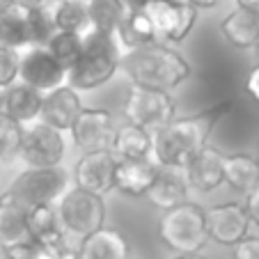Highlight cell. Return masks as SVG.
Returning a JSON list of instances; mask_svg holds the SVG:
<instances>
[{"instance_id":"cell-1","label":"cell","mask_w":259,"mask_h":259,"mask_svg":"<svg viewBox=\"0 0 259 259\" xmlns=\"http://www.w3.org/2000/svg\"><path fill=\"white\" fill-rule=\"evenodd\" d=\"M232 101H220L188 117H175L170 124L152 133V154L158 165L184 167L186 161L209 142L215 124L227 115Z\"/></svg>"},{"instance_id":"cell-2","label":"cell","mask_w":259,"mask_h":259,"mask_svg":"<svg viewBox=\"0 0 259 259\" xmlns=\"http://www.w3.org/2000/svg\"><path fill=\"white\" fill-rule=\"evenodd\" d=\"M119 67L126 71L133 85L163 90V92H170L191 78L188 60L175 49L158 44V41H152L140 49H131L122 58Z\"/></svg>"},{"instance_id":"cell-3","label":"cell","mask_w":259,"mask_h":259,"mask_svg":"<svg viewBox=\"0 0 259 259\" xmlns=\"http://www.w3.org/2000/svg\"><path fill=\"white\" fill-rule=\"evenodd\" d=\"M122 55L115 41V34L88 30L83 32V49L78 60L67 69V83L78 92L97 90L115 76Z\"/></svg>"},{"instance_id":"cell-4","label":"cell","mask_w":259,"mask_h":259,"mask_svg":"<svg viewBox=\"0 0 259 259\" xmlns=\"http://www.w3.org/2000/svg\"><path fill=\"white\" fill-rule=\"evenodd\" d=\"M158 236L167 248L179 254L200 252L209 239L204 209L188 200L165 209L158 220Z\"/></svg>"},{"instance_id":"cell-5","label":"cell","mask_w":259,"mask_h":259,"mask_svg":"<svg viewBox=\"0 0 259 259\" xmlns=\"http://www.w3.org/2000/svg\"><path fill=\"white\" fill-rule=\"evenodd\" d=\"M55 209H58V218L62 223L64 234L78 236V239L103 227V220H106L103 195L83 191L78 186L64 191L60 195V204Z\"/></svg>"},{"instance_id":"cell-6","label":"cell","mask_w":259,"mask_h":259,"mask_svg":"<svg viewBox=\"0 0 259 259\" xmlns=\"http://www.w3.org/2000/svg\"><path fill=\"white\" fill-rule=\"evenodd\" d=\"M67 191V172L60 165L53 167H28L10 186V195L30 209L37 204H53Z\"/></svg>"},{"instance_id":"cell-7","label":"cell","mask_w":259,"mask_h":259,"mask_svg":"<svg viewBox=\"0 0 259 259\" xmlns=\"http://www.w3.org/2000/svg\"><path fill=\"white\" fill-rule=\"evenodd\" d=\"M124 115L131 124H138L149 133H156L158 128H163L177 117V103L170 92L133 85L124 103Z\"/></svg>"},{"instance_id":"cell-8","label":"cell","mask_w":259,"mask_h":259,"mask_svg":"<svg viewBox=\"0 0 259 259\" xmlns=\"http://www.w3.org/2000/svg\"><path fill=\"white\" fill-rule=\"evenodd\" d=\"M138 10L152 21L158 39L167 41L186 39L197 21V10L186 0H145Z\"/></svg>"},{"instance_id":"cell-9","label":"cell","mask_w":259,"mask_h":259,"mask_svg":"<svg viewBox=\"0 0 259 259\" xmlns=\"http://www.w3.org/2000/svg\"><path fill=\"white\" fill-rule=\"evenodd\" d=\"M19 154L28 167H53L64 158V138L62 131L46 122H30L23 128Z\"/></svg>"},{"instance_id":"cell-10","label":"cell","mask_w":259,"mask_h":259,"mask_svg":"<svg viewBox=\"0 0 259 259\" xmlns=\"http://www.w3.org/2000/svg\"><path fill=\"white\" fill-rule=\"evenodd\" d=\"M206 215V236L218 245H236L243 236H248L250 215L241 202H227V204L211 206L204 211Z\"/></svg>"},{"instance_id":"cell-11","label":"cell","mask_w":259,"mask_h":259,"mask_svg":"<svg viewBox=\"0 0 259 259\" xmlns=\"http://www.w3.org/2000/svg\"><path fill=\"white\" fill-rule=\"evenodd\" d=\"M19 80L34 90H39V92H49L58 85H64L67 69L49 53L46 46H32L30 51H25L21 55Z\"/></svg>"},{"instance_id":"cell-12","label":"cell","mask_w":259,"mask_h":259,"mask_svg":"<svg viewBox=\"0 0 259 259\" xmlns=\"http://www.w3.org/2000/svg\"><path fill=\"white\" fill-rule=\"evenodd\" d=\"M73 145L83 152H101L113 145V115L103 108H83L76 122L71 124Z\"/></svg>"},{"instance_id":"cell-13","label":"cell","mask_w":259,"mask_h":259,"mask_svg":"<svg viewBox=\"0 0 259 259\" xmlns=\"http://www.w3.org/2000/svg\"><path fill=\"white\" fill-rule=\"evenodd\" d=\"M115 165H117V156L110 149L83 152L73 167L76 186L97 195H106L115 188Z\"/></svg>"},{"instance_id":"cell-14","label":"cell","mask_w":259,"mask_h":259,"mask_svg":"<svg viewBox=\"0 0 259 259\" xmlns=\"http://www.w3.org/2000/svg\"><path fill=\"white\" fill-rule=\"evenodd\" d=\"M80 110H83V101L78 97V90H73L71 85H58L41 97L39 119L55 126L58 131H69Z\"/></svg>"},{"instance_id":"cell-15","label":"cell","mask_w":259,"mask_h":259,"mask_svg":"<svg viewBox=\"0 0 259 259\" xmlns=\"http://www.w3.org/2000/svg\"><path fill=\"white\" fill-rule=\"evenodd\" d=\"M223 163H225V156L215 147L204 145L202 149H197L184 165L188 186L200 193L215 191L223 184Z\"/></svg>"},{"instance_id":"cell-16","label":"cell","mask_w":259,"mask_h":259,"mask_svg":"<svg viewBox=\"0 0 259 259\" xmlns=\"http://www.w3.org/2000/svg\"><path fill=\"white\" fill-rule=\"evenodd\" d=\"M0 46H32V3L16 0L0 10Z\"/></svg>"},{"instance_id":"cell-17","label":"cell","mask_w":259,"mask_h":259,"mask_svg":"<svg viewBox=\"0 0 259 259\" xmlns=\"http://www.w3.org/2000/svg\"><path fill=\"white\" fill-rule=\"evenodd\" d=\"M158 172V163L149 158H117L115 165V191L128 197H145L154 177Z\"/></svg>"},{"instance_id":"cell-18","label":"cell","mask_w":259,"mask_h":259,"mask_svg":"<svg viewBox=\"0 0 259 259\" xmlns=\"http://www.w3.org/2000/svg\"><path fill=\"white\" fill-rule=\"evenodd\" d=\"M188 181L184 175V167H167V165H158V172L154 177L152 186L147 191L145 197H149L152 204H156L158 209H170L177 206L181 202L188 200Z\"/></svg>"},{"instance_id":"cell-19","label":"cell","mask_w":259,"mask_h":259,"mask_svg":"<svg viewBox=\"0 0 259 259\" xmlns=\"http://www.w3.org/2000/svg\"><path fill=\"white\" fill-rule=\"evenodd\" d=\"M30 241L32 236L28 230V209L16 202L10 193L0 195V243L21 248Z\"/></svg>"},{"instance_id":"cell-20","label":"cell","mask_w":259,"mask_h":259,"mask_svg":"<svg viewBox=\"0 0 259 259\" xmlns=\"http://www.w3.org/2000/svg\"><path fill=\"white\" fill-rule=\"evenodd\" d=\"M41 97L44 92L16 80L10 88L3 90V113H7L21 124H30L39 117Z\"/></svg>"},{"instance_id":"cell-21","label":"cell","mask_w":259,"mask_h":259,"mask_svg":"<svg viewBox=\"0 0 259 259\" xmlns=\"http://www.w3.org/2000/svg\"><path fill=\"white\" fill-rule=\"evenodd\" d=\"M80 259H128V243L117 230L99 227L78 243Z\"/></svg>"},{"instance_id":"cell-22","label":"cell","mask_w":259,"mask_h":259,"mask_svg":"<svg viewBox=\"0 0 259 259\" xmlns=\"http://www.w3.org/2000/svg\"><path fill=\"white\" fill-rule=\"evenodd\" d=\"M220 32L234 49H252L259 39V12L236 7L223 19Z\"/></svg>"},{"instance_id":"cell-23","label":"cell","mask_w":259,"mask_h":259,"mask_svg":"<svg viewBox=\"0 0 259 259\" xmlns=\"http://www.w3.org/2000/svg\"><path fill=\"white\" fill-rule=\"evenodd\" d=\"M28 230L32 241L49 245H60L67 234L62 230V223L58 218L55 204H37L28 209Z\"/></svg>"},{"instance_id":"cell-24","label":"cell","mask_w":259,"mask_h":259,"mask_svg":"<svg viewBox=\"0 0 259 259\" xmlns=\"http://www.w3.org/2000/svg\"><path fill=\"white\" fill-rule=\"evenodd\" d=\"M223 181L236 193H248L259 184V161L250 154H230L223 163Z\"/></svg>"},{"instance_id":"cell-25","label":"cell","mask_w":259,"mask_h":259,"mask_svg":"<svg viewBox=\"0 0 259 259\" xmlns=\"http://www.w3.org/2000/svg\"><path fill=\"white\" fill-rule=\"evenodd\" d=\"M110 152L117 158H149L152 154V133L140 128L138 124L126 122L113 136Z\"/></svg>"},{"instance_id":"cell-26","label":"cell","mask_w":259,"mask_h":259,"mask_svg":"<svg viewBox=\"0 0 259 259\" xmlns=\"http://www.w3.org/2000/svg\"><path fill=\"white\" fill-rule=\"evenodd\" d=\"M115 34H119L122 44L126 46L128 51L140 49V46H147V44H152V41L158 39L152 21L147 19L142 10H128L126 14H124L122 23H119V28Z\"/></svg>"},{"instance_id":"cell-27","label":"cell","mask_w":259,"mask_h":259,"mask_svg":"<svg viewBox=\"0 0 259 259\" xmlns=\"http://www.w3.org/2000/svg\"><path fill=\"white\" fill-rule=\"evenodd\" d=\"M126 12L128 7L124 5L122 0H90L88 3L90 28L99 30V32L115 34Z\"/></svg>"},{"instance_id":"cell-28","label":"cell","mask_w":259,"mask_h":259,"mask_svg":"<svg viewBox=\"0 0 259 259\" xmlns=\"http://www.w3.org/2000/svg\"><path fill=\"white\" fill-rule=\"evenodd\" d=\"M53 21L58 30L83 34L90 28L88 3L85 0H60L53 7Z\"/></svg>"},{"instance_id":"cell-29","label":"cell","mask_w":259,"mask_h":259,"mask_svg":"<svg viewBox=\"0 0 259 259\" xmlns=\"http://www.w3.org/2000/svg\"><path fill=\"white\" fill-rule=\"evenodd\" d=\"M46 49H49V53L53 55L64 69H69L80 55V49H83V34L55 30V34L49 39Z\"/></svg>"},{"instance_id":"cell-30","label":"cell","mask_w":259,"mask_h":259,"mask_svg":"<svg viewBox=\"0 0 259 259\" xmlns=\"http://www.w3.org/2000/svg\"><path fill=\"white\" fill-rule=\"evenodd\" d=\"M21 136H23V124L7 113H0V161L19 152Z\"/></svg>"},{"instance_id":"cell-31","label":"cell","mask_w":259,"mask_h":259,"mask_svg":"<svg viewBox=\"0 0 259 259\" xmlns=\"http://www.w3.org/2000/svg\"><path fill=\"white\" fill-rule=\"evenodd\" d=\"M21 67V51L12 46H0V90L10 88L19 80Z\"/></svg>"},{"instance_id":"cell-32","label":"cell","mask_w":259,"mask_h":259,"mask_svg":"<svg viewBox=\"0 0 259 259\" xmlns=\"http://www.w3.org/2000/svg\"><path fill=\"white\" fill-rule=\"evenodd\" d=\"M16 259H58V245L39 243V241H30V243L14 248Z\"/></svg>"},{"instance_id":"cell-33","label":"cell","mask_w":259,"mask_h":259,"mask_svg":"<svg viewBox=\"0 0 259 259\" xmlns=\"http://www.w3.org/2000/svg\"><path fill=\"white\" fill-rule=\"evenodd\" d=\"M234 248V259H259V236H243Z\"/></svg>"},{"instance_id":"cell-34","label":"cell","mask_w":259,"mask_h":259,"mask_svg":"<svg viewBox=\"0 0 259 259\" xmlns=\"http://www.w3.org/2000/svg\"><path fill=\"white\" fill-rule=\"evenodd\" d=\"M243 206L250 215V223H254V225L259 227V184L252 188V191L245 193V204Z\"/></svg>"},{"instance_id":"cell-35","label":"cell","mask_w":259,"mask_h":259,"mask_svg":"<svg viewBox=\"0 0 259 259\" xmlns=\"http://www.w3.org/2000/svg\"><path fill=\"white\" fill-rule=\"evenodd\" d=\"M245 92L259 103V62L248 71V78H245Z\"/></svg>"},{"instance_id":"cell-36","label":"cell","mask_w":259,"mask_h":259,"mask_svg":"<svg viewBox=\"0 0 259 259\" xmlns=\"http://www.w3.org/2000/svg\"><path fill=\"white\" fill-rule=\"evenodd\" d=\"M58 259H80L78 245H71L67 239L58 245Z\"/></svg>"},{"instance_id":"cell-37","label":"cell","mask_w":259,"mask_h":259,"mask_svg":"<svg viewBox=\"0 0 259 259\" xmlns=\"http://www.w3.org/2000/svg\"><path fill=\"white\" fill-rule=\"evenodd\" d=\"M188 5H193L195 10H213L220 0H186Z\"/></svg>"},{"instance_id":"cell-38","label":"cell","mask_w":259,"mask_h":259,"mask_svg":"<svg viewBox=\"0 0 259 259\" xmlns=\"http://www.w3.org/2000/svg\"><path fill=\"white\" fill-rule=\"evenodd\" d=\"M0 259H16L14 248H10V245H5V243H0Z\"/></svg>"},{"instance_id":"cell-39","label":"cell","mask_w":259,"mask_h":259,"mask_svg":"<svg viewBox=\"0 0 259 259\" xmlns=\"http://www.w3.org/2000/svg\"><path fill=\"white\" fill-rule=\"evenodd\" d=\"M236 7H245V10L259 12V0H236Z\"/></svg>"},{"instance_id":"cell-40","label":"cell","mask_w":259,"mask_h":259,"mask_svg":"<svg viewBox=\"0 0 259 259\" xmlns=\"http://www.w3.org/2000/svg\"><path fill=\"white\" fill-rule=\"evenodd\" d=\"M122 3L128 7V10H138V7H142V3H145V0H122Z\"/></svg>"},{"instance_id":"cell-41","label":"cell","mask_w":259,"mask_h":259,"mask_svg":"<svg viewBox=\"0 0 259 259\" xmlns=\"http://www.w3.org/2000/svg\"><path fill=\"white\" fill-rule=\"evenodd\" d=\"M175 259H204L200 252H186V254H177Z\"/></svg>"},{"instance_id":"cell-42","label":"cell","mask_w":259,"mask_h":259,"mask_svg":"<svg viewBox=\"0 0 259 259\" xmlns=\"http://www.w3.org/2000/svg\"><path fill=\"white\" fill-rule=\"evenodd\" d=\"M12 3H16V0H0V10H5L7 5H12Z\"/></svg>"},{"instance_id":"cell-43","label":"cell","mask_w":259,"mask_h":259,"mask_svg":"<svg viewBox=\"0 0 259 259\" xmlns=\"http://www.w3.org/2000/svg\"><path fill=\"white\" fill-rule=\"evenodd\" d=\"M39 3H46V5H55V3H60V0H39Z\"/></svg>"},{"instance_id":"cell-44","label":"cell","mask_w":259,"mask_h":259,"mask_svg":"<svg viewBox=\"0 0 259 259\" xmlns=\"http://www.w3.org/2000/svg\"><path fill=\"white\" fill-rule=\"evenodd\" d=\"M252 49H254V53H257V58H259V39H257V44H254Z\"/></svg>"},{"instance_id":"cell-45","label":"cell","mask_w":259,"mask_h":259,"mask_svg":"<svg viewBox=\"0 0 259 259\" xmlns=\"http://www.w3.org/2000/svg\"><path fill=\"white\" fill-rule=\"evenodd\" d=\"M0 113H3V90H0Z\"/></svg>"},{"instance_id":"cell-46","label":"cell","mask_w":259,"mask_h":259,"mask_svg":"<svg viewBox=\"0 0 259 259\" xmlns=\"http://www.w3.org/2000/svg\"><path fill=\"white\" fill-rule=\"evenodd\" d=\"M257 156H259V140H257ZM257 161H259V158H257Z\"/></svg>"},{"instance_id":"cell-47","label":"cell","mask_w":259,"mask_h":259,"mask_svg":"<svg viewBox=\"0 0 259 259\" xmlns=\"http://www.w3.org/2000/svg\"><path fill=\"white\" fill-rule=\"evenodd\" d=\"M28 3H39V0H28Z\"/></svg>"},{"instance_id":"cell-48","label":"cell","mask_w":259,"mask_h":259,"mask_svg":"<svg viewBox=\"0 0 259 259\" xmlns=\"http://www.w3.org/2000/svg\"><path fill=\"white\" fill-rule=\"evenodd\" d=\"M85 3H90V0H85Z\"/></svg>"}]
</instances>
